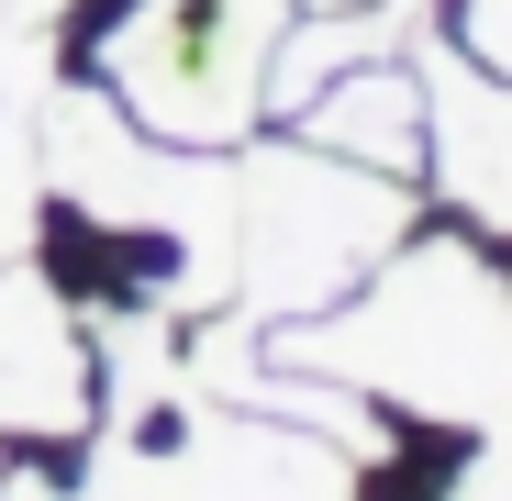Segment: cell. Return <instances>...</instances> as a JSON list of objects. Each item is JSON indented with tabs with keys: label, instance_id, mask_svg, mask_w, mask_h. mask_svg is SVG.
Here are the masks:
<instances>
[{
	"label": "cell",
	"instance_id": "6",
	"mask_svg": "<svg viewBox=\"0 0 512 501\" xmlns=\"http://www.w3.org/2000/svg\"><path fill=\"white\" fill-rule=\"evenodd\" d=\"M423 167H435L446 212L512 234V78L468 67L457 45H423Z\"/></svg>",
	"mask_w": 512,
	"mask_h": 501
},
{
	"label": "cell",
	"instance_id": "8",
	"mask_svg": "<svg viewBox=\"0 0 512 501\" xmlns=\"http://www.w3.org/2000/svg\"><path fill=\"white\" fill-rule=\"evenodd\" d=\"M45 234V156H34V112L0 123V268H23Z\"/></svg>",
	"mask_w": 512,
	"mask_h": 501
},
{
	"label": "cell",
	"instance_id": "9",
	"mask_svg": "<svg viewBox=\"0 0 512 501\" xmlns=\"http://www.w3.org/2000/svg\"><path fill=\"white\" fill-rule=\"evenodd\" d=\"M457 56L512 78V0H457Z\"/></svg>",
	"mask_w": 512,
	"mask_h": 501
},
{
	"label": "cell",
	"instance_id": "2",
	"mask_svg": "<svg viewBox=\"0 0 512 501\" xmlns=\"http://www.w3.org/2000/svg\"><path fill=\"white\" fill-rule=\"evenodd\" d=\"M401 234H412V190L357 156H323L301 134L234 156V312L268 334L346 301Z\"/></svg>",
	"mask_w": 512,
	"mask_h": 501
},
{
	"label": "cell",
	"instance_id": "5",
	"mask_svg": "<svg viewBox=\"0 0 512 501\" xmlns=\"http://www.w3.org/2000/svg\"><path fill=\"white\" fill-rule=\"evenodd\" d=\"M101 412V368H90V334H78V301L23 257L0 268V435H90Z\"/></svg>",
	"mask_w": 512,
	"mask_h": 501
},
{
	"label": "cell",
	"instance_id": "1",
	"mask_svg": "<svg viewBox=\"0 0 512 501\" xmlns=\"http://www.w3.org/2000/svg\"><path fill=\"white\" fill-rule=\"evenodd\" d=\"M268 357L346 379L412 424L490 435L512 412V268L468 234H401L346 301H323L312 323H279Z\"/></svg>",
	"mask_w": 512,
	"mask_h": 501
},
{
	"label": "cell",
	"instance_id": "4",
	"mask_svg": "<svg viewBox=\"0 0 512 501\" xmlns=\"http://www.w3.org/2000/svg\"><path fill=\"white\" fill-rule=\"evenodd\" d=\"M78 501H357V457L256 401H167L101 424Z\"/></svg>",
	"mask_w": 512,
	"mask_h": 501
},
{
	"label": "cell",
	"instance_id": "7",
	"mask_svg": "<svg viewBox=\"0 0 512 501\" xmlns=\"http://www.w3.org/2000/svg\"><path fill=\"white\" fill-rule=\"evenodd\" d=\"M290 134L323 145V156L379 167V179H412V167H423V67L368 56V67H346V78H323V90L290 112Z\"/></svg>",
	"mask_w": 512,
	"mask_h": 501
},
{
	"label": "cell",
	"instance_id": "3",
	"mask_svg": "<svg viewBox=\"0 0 512 501\" xmlns=\"http://www.w3.org/2000/svg\"><path fill=\"white\" fill-rule=\"evenodd\" d=\"M290 0H134L101 34V90L156 145H212L234 156L268 112V56H279Z\"/></svg>",
	"mask_w": 512,
	"mask_h": 501
}]
</instances>
